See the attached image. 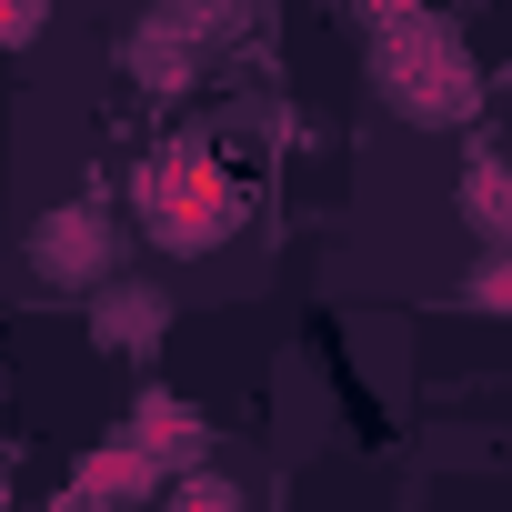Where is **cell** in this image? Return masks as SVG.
<instances>
[{
  "instance_id": "6da1fadb",
  "label": "cell",
  "mask_w": 512,
  "mask_h": 512,
  "mask_svg": "<svg viewBox=\"0 0 512 512\" xmlns=\"http://www.w3.org/2000/svg\"><path fill=\"white\" fill-rule=\"evenodd\" d=\"M131 201H141V231L161 241V251H181V262H191V251H221V231H231V181H221V161L211 151H161L141 181H131Z\"/></svg>"
},
{
  "instance_id": "7a4b0ae2",
  "label": "cell",
  "mask_w": 512,
  "mask_h": 512,
  "mask_svg": "<svg viewBox=\"0 0 512 512\" xmlns=\"http://www.w3.org/2000/svg\"><path fill=\"white\" fill-rule=\"evenodd\" d=\"M372 81H382V101H392L402 121H462V111H472V61H462V41H452L442 21H412V11L382 31Z\"/></svg>"
},
{
  "instance_id": "3957f363",
  "label": "cell",
  "mask_w": 512,
  "mask_h": 512,
  "mask_svg": "<svg viewBox=\"0 0 512 512\" xmlns=\"http://www.w3.org/2000/svg\"><path fill=\"white\" fill-rule=\"evenodd\" d=\"M111 251H121V221H111L101 201H61V211L31 221V272L61 282V292H91V282L111 272Z\"/></svg>"
},
{
  "instance_id": "277c9868",
  "label": "cell",
  "mask_w": 512,
  "mask_h": 512,
  "mask_svg": "<svg viewBox=\"0 0 512 512\" xmlns=\"http://www.w3.org/2000/svg\"><path fill=\"white\" fill-rule=\"evenodd\" d=\"M462 211H472V231H482L492 251H512V161L472 151V161H462Z\"/></svg>"
},
{
  "instance_id": "5b68a950",
  "label": "cell",
  "mask_w": 512,
  "mask_h": 512,
  "mask_svg": "<svg viewBox=\"0 0 512 512\" xmlns=\"http://www.w3.org/2000/svg\"><path fill=\"white\" fill-rule=\"evenodd\" d=\"M161 322H171V302H161V292H101V312H91L101 352H151V342H161Z\"/></svg>"
},
{
  "instance_id": "8992f818",
  "label": "cell",
  "mask_w": 512,
  "mask_h": 512,
  "mask_svg": "<svg viewBox=\"0 0 512 512\" xmlns=\"http://www.w3.org/2000/svg\"><path fill=\"white\" fill-rule=\"evenodd\" d=\"M161 512H251V492H241V482H231V472H181V482H171V502H161Z\"/></svg>"
},
{
  "instance_id": "52a82bcc",
  "label": "cell",
  "mask_w": 512,
  "mask_h": 512,
  "mask_svg": "<svg viewBox=\"0 0 512 512\" xmlns=\"http://www.w3.org/2000/svg\"><path fill=\"white\" fill-rule=\"evenodd\" d=\"M462 302H472V312H512V251H492V262L462 282Z\"/></svg>"
},
{
  "instance_id": "ba28073f",
  "label": "cell",
  "mask_w": 512,
  "mask_h": 512,
  "mask_svg": "<svg viewBox=\"0 0 512 512\" xmlns=\"http://www.w3.org/2000/svg\"><path fill=\"white\" fill-rule=\"evenodd\" d=\"M41 31V0H0V51H21Z\"/></svg>"
}]
</instances>
